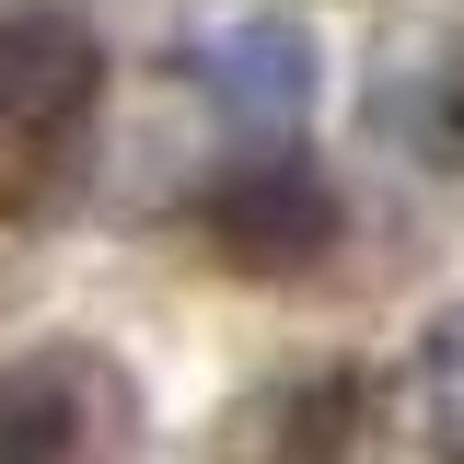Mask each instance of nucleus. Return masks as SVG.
<instances>
[{
	"mask_svg": "<svg viewBox=\"0 0 464 464\" xmlns=\"http://www.w3.org/2000/svg\"><path fill=\"white\" fill-rule=\"evenodd\" d=\"M105 105V47L82 12H0V209H35L82 163Z\"/></svg>",
	"mask_w": 464,
	"mask_h": 464,
	"instance_id": "f257e3e1",
	"label": "nucleus"
},
{
	"mask_svg": "<svg viewBox=\"0 0 464 464\" xmlns=\"http://www.w3.org/2000/svg\"><path fill=\"white\" fill-rule=\"evenodd\" d=\"M198 232H209V256L279 279V267H314V256L337 244V198L302 163H256V174H232V186L198 198Z\"/></svg>",
	"mask_w": 464,
	"mask_h": 464,
	"instance_id": "f03ea898",
	"label": "nucleus"
},
{
	"mask_svg": "<svg viewBox=\"0 0 464 464\" xmlns=\"http://www.w3.org/2000/svg\"><path fill=\"white\" fill-rule=\"evenodd\" d=\"M198 82H209V105H221V128H290V116L314 105V35L290 24V12H244V24H221L209 47H198Z\"/></svg>",
	"mask_w": 464,
	"mask_h": 464,
	"instance_id": "7ed1b4c3",
	"label": "nucleus"
},
{
	"mask_svg": "<svg viewBox=\"0 0 464 464\" xmlns=\"http://www.w3.org/2000/svg\"><path fill=\"white\" fill-rule=\"evenodd\" d=\"M70 453H82V372L12 360L0 372V464H70Z\"/></svg>",
	"mask_w": 464,
	"mask_h": 464,
	"instance_id": "20e7f679",
	"label": "nucleus"
}]
</instances>
